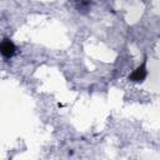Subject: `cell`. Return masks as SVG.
I'll use <instances>...</instances> for the list:
<instances>
[{
	"instance_id": "1",
	"label": "cell",
	"mask_w": 160,
	"mask_h": 160,
	"mask_svg": "<svg viewBox=\"0 0 160 160\" xmlns=\"http://www.w3.org/2000/svg\"><path fill=\"white\" fill-rule=\"evenodd\" d=\"M15 45L12 41H10L9 39H4L1 42H0V52L5 56V58H11L14 54H15Z\"/></svg>"
},
{
	"instance_id": "2",
	"label": "cell",
	"mask_w": 160,
	"mask_h": 160,
	"mask_svg": "<svg viewBox=\"0 0 160 160\" xmlns=\"http://www.w3.org/2000/svg\"><path fill=\"white\" fill-rule=\"evenodd\" d=\"M145 76H146V70H145V64H142L140 68H138L132 72V75L130 76V80H132V81H142Z\"/></svg>"
},
{
	"instance_id": "3",
	"label": "cell",
	"mask_w": 160,
	"mask_h": 160,
	"mask_svg": "<svg viewBox=\"0 0 160 160\" xmlns=\"http://www.w3.org/2000/svg\"><path fill=\"white\" fill-rule=\"evenodd\" d=\"M89 5H90V2L86 1V0H78L75 8H76L78 11H86L89 9Z\"/></svg>"
}]
</instances>
